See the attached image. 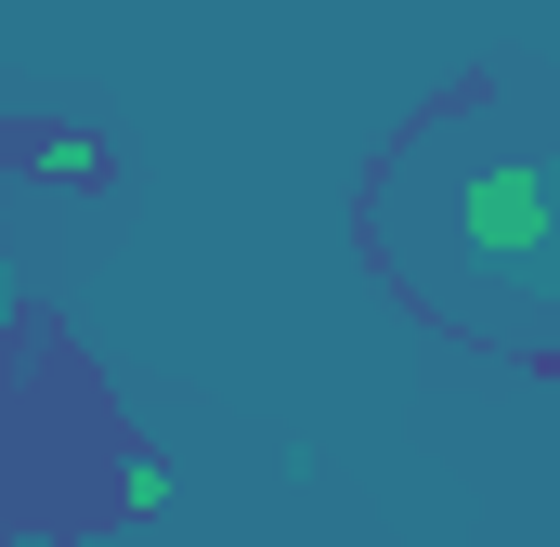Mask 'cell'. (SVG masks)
Returning a JSON list of instances; mask_svg holds the SVG:
<instances>
[{
    "label": "cell",
    "instance_id": "1",
    "mask_svg": "<svg viewBox=\"0 0 560 547\" xmlns=\"http://www.w3.org/2000/svg\"><path fill=\"white\" fill-rule=\"evenodd\" d=\"M378 248L418 313L495 352H560V105L469 92L430 118L378 183Z\"/></svg>",
    "mask_w": 560,
    "mask_h": 547
},
{
    "label": "cell",
    "instance_id": "2",
    "mask_svg": "<svg viewBox=\"0 0 560 547\" xmlns=\"http://www.w3.org/2000/svg\"><path fill=\"white\" fill-rule=\"evenodd\" d=\"M26 170H39V183H118V156L92 131H26Z\"/></svg>",
    "mask_w": 560,
    "mask_h": 547
}]
</instances>
